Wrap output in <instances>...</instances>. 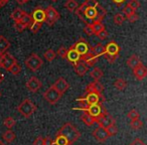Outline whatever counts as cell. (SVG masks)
I'll list each match as a JSON object with an SVG mask.
<instances>
[{
	"label": "cell",
	"mask_w": 147,
	"mask_h": 145,
	"mask_svg": "<svg viewBox=\"0 0 147 145\" xmlns=\"http://www.w3.org/2000/svg\"><path fill=\"white\" fill-rule=\"evenodd\" d=\"M8 71H10L11 74L14 75V76H17V75L20 74L21 71V65H18V63H14V65H12V67H10V69H8Z\"/></svg>",
	"instance_id": "40"
},
{
	"label": "cell",
	"mask_w": 147,
	"mask_h": 145,
	"mask_svg": "<svg viewBox=\"0 0 147 145\" xmlns=\"http://www.w3.org/2000/svg\"><path fill=\"white\" fill-rule=\"evenodd\" d=\"M111 1H112L113 3H115V4H116L118 7H120L121 5H122L123 3H124L125 1H126V0H111Z\"/></svg>",
	"instance_id": "56"
},
{
	"label": "cell",
	"mask_w": 147,
	"mask_h": 145,
	"mask_svg": "<svg viewBox=\"0 0 147 145\" xmlns=\"http://www.w3.org/2000/svg\"><path fill=\"white\" fill-rule=\"evenodd\" d=\"M17 111L22 115L24 118H29L33 113L36 111V105L29 99L23 100L17 107Z\"/></svg>",
	"instance_id": "3"
},
{
	"label": "cell",
	"mask_w": 147,
	"mask_h": 145,
	"mask_svg": "<svg viewBox=\"0 0 147 145\" xmlns=\"http://www.w3.org/2000/svg\"><path fill=\"white\" fill-rule=\"evenodd\" d=\"M7 2H8L7 0H0V7H1V6H4V5L6 4Z\"/></svg>",
	"instance_id": "58"
},
{
	"label": "cell",
	"mask_w": 147,
	"mask_h": 145,
	"mask_svg": "<svg viewBox=\"0 0 147 145\" xmlns=\"http://www.w3.org/2000/svg\"><path fill=\"white\" fill-rule=\"evenodd\" d=\"M106 131L109 136H114V135H116L117 133H118V127H117L116 124H113V125H111V126L107 127Z\"/></svg>",
	"instance_id": "42"
},
{
	"label": "cell",
	"mask_w": 147,
	"mask_h": 145,
	"mask_svg": "<svg viewBox=\"0 0 147 145\" xmlns=\"http://www.w3.org/2000/svg\"><path fill=\"white\" fill-rule=\"evenodd\" d=\"M125 18H127V19H128V21H129V22H135V21H137V20H138L139 16L136 14V13H134V14H131L130 16H127V17H125Z\"/></svg>",
	"instance_id": "52"
},
{
	"label": "cell",
	"mask_w": 147,
	"mask_h": 145,
	"mask_svg": "<svg viewBox=\"0 0 147 145\" xmlns=\"http://www.w3.org/2000/svg\"><path fill=\"white\" fill-rule=\"evenodd\" d=\"M104 57L107 59V61H109L110 63H115V61H117V59L119 57V55H106V53H104Z\"/></svg>",
	"instance_id": "48"
},
{
	"label": "cell",
	"mask_w": 147,
	"mask_h": 145,
	"mask_svg": "<svg viewBox=\"0 0 147 145\" xmlns=\"http://www.w3.org/2000/svg\"><path fill=\"white\" fill-rule=\"evenodd\" d=\"M78 6H79V4L76 0H67L65 3V7L69 11H71V12L76 10V9L78 8Z\"/></svg>",
	"instance_id": "32"
},
{
	"label": "cell",
	"mask_w": 147,
	"mask_h": 145,
	"mask_svg": "<svg viewBox=\"0 0 147 145\" xmlns=\"http://www.w3.org/2000/svg\"><path fill=\"white\" fill-rule=\"evenodd\" d=\"M103 75H104V73H103L102 69H99V67H94L93 71L90 73V77H92V78L94 79V81H100L101 79H102Z\"/></svg>",
	"instance_id": "28"
},
{
	"label": "cell",
	"mask_w": 147,
	"mask_h": 145,
	"mask_svg": "<svg viewBox=\"0 0 147 145\" xmlns=\"http://www.w3.org/2000/svg\"><path fill=\"white\" fill-rule=\"evenodd\" d=\"M97 36H98L100 39H105L109 36V32L106 30V29H104V30H102L101 32H99L98 34H97Z\"/></svg>",
	"instance_id": "51"
},
{
	"label": "cell",
	"mask_w": 147,
	"mask_h": 145,
	"mask_svg": "<svg viewBox=\"0 0 147 145\" xmlns=\"http://www.w3.org/2000/svg\"><path fill=\"white\" fill-rule=\"evenodd\" d=\"M0 97H1V93H0Z\"/></svg>",
	"instance_id": "62"
},
{
	"label": "cell",
	"mask_w": 147,
	"mask_h": 145,
	"mask_svg": "<svg viewBox=\"0 0 147 145\" xmlns=\"http://www.w3.org/2000/svg\"><path fill=\"white\" fill-rule=\"evenodd\" d=\"M0 8H1V7H0Z\"/></svg>",
	"instance_id": "64"
},
{
	"label": "cell",
	"mask_w": 147,
	"mask_h": 145,
	"mask_svg": "<svg viewBox=\"0 0 147 145\" xmlns=\"http://www.w3.org/2000/svg\"><path fill=\"white\" fill-rule=\"evenodd\" d=\"M130 127L134 130H139L143 127V122L140 120V118L134 119V120H131L130 122Z\"/></svg>",
	"instance_id": "36"
},
{
	"label": "cell",
	"mask_w": 147,
	"mask_h": 145,
	"mask_svg": "<svg viewBox=\"0 0 147 145\" xmlns=\"http://www.w3.org/2000/svg\"><path fill=\"white\" fill-rule=\"evenodd\" d=\"M123 13H124V15L127 17V16H130L131 14H134L135 11L133 10L132 8H130V7L127 6V5H126V6H125L124 8H123Z\"/></svg>",
	"instance_id": "49"
},
{
	"label": "cell",
	"mask_w": 147,
	"mask_h": 145,
	"mask_svg": "<svg viewBox=\"0 0 147 145\" xmlns=\"http://www.w3.org/2000/svg\"><path fill=\"white\" fill-rule=\"evenodd\" d=\"M41 27V23L39 22H35V21H32V23L30 24V26H29V28H30L31 32L33 33V34H35V33L38 32V30L40 29Z\"/></svg>",
	"instance_id": "43"
},
{
	"label": "cell",
	"mask_w": 147,
	"mask_h": 145,
	"mask_svg": "<svg viewBox=\"0 0 147 145\" xmlns=\"http://www.w3.org/2000/svg\"><path fill=\"white\" fill-rule=\"evenodd\" d=\"M16 59L8 53H0V67L8 71L14 63H16Z\"/></svg>",
	"instance_id": "7"
},
{
	"label": "cell",
	"mask_w": 147,
	"mask_h": 145,
	"mask_svg": "<svg viewBox=\"0 0 147 145\" xmlns=\"http://www.w3.org/2000/svg\"><path fill=\"white\" fill-rule=\"evenodd\" d=\"M43 57H45V59H47V61H53V59L57 57V53H55V51H53V49H47L45 53V55H43Z\"/></svg>",
	"instance_id": "37"
},
{
	"label": "cell",
	"mask_w": 147,
	"mask_h": 145,
	"mask_svg": "<svg viewBox=\"0 0 147 145\" xmlns=\"http://www.w3.org/2000/svg\"><path fill=\"white\" fill-rule=\"evenodd\" d=\"M95 122H96L99 126L103 127V128H107V127L111 126V125L116 124V120L109 114L105 115V116L98 117V118L95 119Z\"/></svg>",
	"instance_id": "10"
},
{
	"label": "cell",
	"mask_w": 147,
	"mask_h": 145,
	"mask_svg": "<svg viewBox=\"0 0 147 145\" xmlns=\"http://www.w3.org/2000/svg\"><path fill=\"white\" fill-rule=\"evenodd\" d=\"M98 59L99 57H96L95 55H93L91 51H89V53H87L86 55H84L81 57V61H84L88 67H94V65L97 63V61H98Z\"/></svg>",
	"instance_id": "16"
},
{
	"label": "cell",
	"mask_w": 147,
	"mask_h": 145,
	"mask_svg": "<svg viewBox=\"0 0 147 145\" xmlns=\"http://www.w3.org/2000/svg\"><path fill=\"white\" fill-rule=\"evenodd\" d=\"M65 59H67V61H69V63H73L74 65H75V63H78V61L81 59V55L77 53V51L74 49L73 47H71L69 49H67V57H65Z\"/></svg>",
	"instance_id": "19"
},
{
	"label": "cell",
	"mask_w": 147,
	"mask_h": 145,
	"mask_svg": "<svg viewBox=\"0 0 147 145\" xmlns=\"http://www.w3.org/2000/svg\"><path fill=\"white\" fill-rule=\"evenodd\" d=\"M127 6H129L134 11H136L138 8H140L141 4H140V2H139V0H129L128 3H127Z\"/></svg>",
	"instance_id": "41"
},
{
	"label": "cell",
	"mask_w": 147,
	"mask_h": 145,
	"mask_svg": "<svg viewBox=\"0 0 147 145\" xmlns=\"http://www.w3.org/2000/svg\"><path fill=\"white\" fill-rule=\"evenodd\" d=\"M91 53L98 57L100 55H103L105 53V45H103L102 43H97L96 45L91 47Z\"/></svg>",
	"instance_id": "23"
},
{
	"label": "cell",
	"mask_w": 147,
	"mask_h": 145,
	"mask_svg": "<svg viewBox=\"0 0 147 145\" xmlns=\"http://www.w3.org/2000/svg\"><path fill=\"white\" fill-rule=\"evenodd\" d=\"M103 91H104V86L99 81H94L93 83L89 84L86 88V93H97V94L103 95Z\"/></svg>",
	"instance_id": "14"
},
{
	"label": "cell",
	"mask_w": 147,
	"mask_h": 145,
	"mask_svg": "<svg viewBox=\"0 0 147 145\" xmlns=\"http://www.w3.org/2000/svg\"><path fill=\"white\" fill-rule=\"evenodd\" d=\"M26 27L20 22V21H15L14 22V29L17 31V32H22Z\"/></svg>",
	"instance_id": "47"
},
{
	"label": "cell",
	"mask_w": 147,
	"mask_h": 145,
	"mask_svg": "<svg viewBox=\"0 0 147 145\" xmlns=\"http://www.w3.org/2000/svg\"><path fill=\"white\" fill-rule=\"evenodd\" d=\"M80 118H81V120H82L86 125H88V126H93V125L96 123L95 122V118H93L92 116H90V115L86 112L83 113V114L81 115Z\"/></svg>",
	"instance_id": "26"
},
{
	"label": "cell",
	"mask_w": 147,
	"mask_h": 145,
	"mask_svg": "<svg viewBox=\"0 0 147 145\" xmlns=\"http://www.w3.org/2000/svg\"><path fill=\"white\" fill-rule=\"evenodd\" d=\"M23 13H24V11H23L22 9H20V8H15L14 10L12 11V13H11L10 17L14 21H19V19L21 18V16H22Z\"/></svg>",
	"instance_id": "34"
},
{
	"label": "cell",
	"mask_w": 147,
	"mask_h": 145,
	"mask_svg": "<svg viewBox=\"0 0 147 145\" xmlns=\"http://www.w3.org/2000/svg\"><path fill=\"white\" fill-rule=\"evenodd\" d=\"M57 135H61L67 140V142L69 143V145L74 144L76 141L79 140V138L81 137V133L76 127L74 126L71 123H65L59 131H57Z\"/></svg>",
	"instance_id": "1"
},
{
	"label": "cell",
	"mask_w": 147,
	"mask_h": 145,
	"mask_svg": "<svg viewBox=\"0 0 147 145\" xmlns=\"http://www.w3.org/2000/svg\"><path fill=\"white\" fill-rule=\"evenodd\" d=\"M43 145H53V140L49 136L43 138Z\"/></svg>",
	"instance_id": "53"
},
{
	"label": "cell",
	"mask_w": 147,
	"mask_h": 145,
	"mask_svg": "<svg viewBox=\"0 0 147 145\" xmlns=\"http://www.w3.org/2000/svg\"><path fill=\"white\" fill-rule=\"evenodd\" d=\"M120 47L115 41H110L105 47V53L109 55H119Z\"/></svg>",
	"instance_id": "17"
},
{
	"label": "cell",
	"mask_w": 147,
	"mask_h": 145,
	"mask_svg": "<svg viewBox=\"0 0 147 145\" xmlns=\"http://www.w3.org/2000/svg\"><path fill=\"white\" fill-rule=\"evenodd\" d=\"M93 136L98 142H105L110 137L107 133L106 128H103L101 126H99L98 128H96L93 131Z\"/></svg>",
	"instance_id": "13"
},
{
	"label": "cell",
	"mask_w": 147,
	"mask_h": 145,
	"mask_svg": "<svg viewBox=\"0 0 147 145\" xmlns=\"http://www.w3.org/2000/svg\"><path fill=\"white\" fill-rule=\"evenodd\" d=\"M51 1H53V2H55V1H57V0H51Z\"/></svg>",
	"instance_id": "61"
},
{
	"label": "cell",
	"mask_w": 147,
	"mask_h": 145,
	"mask_svg": "<svg viewBox=\"0 0 147 145\" xmlns=\"http://www.w3.org/2000/svg\"><path fill=\"white\" fill-rule=\"evenodd\" d=\"M26 89L31 93H36L41 88V82L36 78V77H31L25 84Z\"/></svg>",
	"instance_id": "11"
},
{
	"label": "cell",
	"mask_w": 147,
	"mask_h": 145,
	"mask_svg": "<svg viewBox=\"0 0 147 145\" xmlns=\"http://www.w3.org/2000/svg\"><path fill=\"white\" fill-rule=\"evenodd\" d=\"M3 124H4L8 129H12L13 127H14V125L16 124V121H15L12 117L9 116V117H7V118L4 119V121H3Z\"/></svg>",
	"instance_id": "38"
},
{
	"label": "cell",
	"mask_w": 147,
	"mask_h": 145,
	"mask_svg": "<svg viewBox=\"0 0 147 145\" xmlns=\"http://www.w3.org/2000/svg\"><path fill=\"white\" fill-rule=\"evenodd\" d=\"M130 145H145V143L143 142L141 139H139V138H136V139H134V141H133L132 143H131Z\"/></svg>",
	"instance_id": "55"
},
{
	"label": "cell",
	"mask_w": 147,
	"mask_h": 145,
	"mask_svg": "<svg viewBox=\"0 0 147 145\" xmlns=\"http://www.w3.org/2000/svg\"><path fill=\"white\" fill-rule=\"evenodd\" d=\"M133 75L138 81H142L145 77L147 76V69L144 67V65H142V63L136 67L135 69H133Z\"/></svg>",
	"instance_id": "18"
},
{
	"label": "cell",
	"mask_w": 147,
	"mask_h": 145,
	"mask_svg": "<svg viewBox=\"0 0 147 145\" xmlns=\"http://www.w3.org/2000/svg\"><path fill=\"white\" fill-rule=\"evenodd\" d=\"M45 22H47V24L49 25V26H53V25L55 24V21L59 19L61 15H59V13L55 10V7H53V6H49L47 9H45Z\"/></svg>",
	"instance_id": "8"
},
{
	"label": "cell",
	"mask_w": 147,
	"mask_h": 145,
	"mask_svg": "<svg viewBox=\"0 0 147 145\" xmlns=\"http://www.w3.org/2000/svg\"><path fill=\"white\" fill-rule=\"evenodd\" d=\"M141 63V61L136 55H132L131 57H129V59H127V65H128L130 69H135L136 67H138Z\"/></svg>",
	"instance_id": "22"
},
{
	"label": "cell",
	"mask_w": 147,
	"mask_h": 145,
	"mask_svg": "<svg viewBox=\"0 0 147 145\" xmlns=\"http://www.w3.org/2000/svg\"><path fill=\"white\" fill-rule=\"evenodd\" d=\"M53 87L57 91V92H59L61 95H63V93L65 92V91L69 90V84L63 78H59L57 81H55V84L53 85Z\"/></svg>",
	"instance_id": "15"
},
{
	"label": "cell",
	"mask_w": 147,
	"mask_h": 145,
	"mask_svg": "<svg viewBox=\"0 0 147 145\" xmlns=\"http://www.w3.org/2000/svg\"><path fill=\"white\" fill-rule=\"evenodd\" d=\"M18 4H20V5H22V4H24V3H26V2H28L29 0H15Z\"/></svg>",
	"instance_id": "57"
},
{
	"label": "cell",
	"mask_w": 147,
	"mask_h": 145,
	"mask_svg": "<svg viewBox=\"0 0 147 145\" xmlns=\"http://www.w3.org/2000/svg\"><path fill=\"white\" fill-rule=\"evenodd\" d=\"M75 109L76 110L84 111V112L88 113L90 116H92L95 119L100 116H105V115L108 114L106 108H105L102 103H98V104H95V105H86V106H82Z\"/></svg>",
	"instance_id": "2"
},
{
	"label": "cell",
	"mask_w": 147,
	"mask_h": 145,
	"mask_svg": "<svg viewBox=\"0 0 147 145\" xmlns=\"http://www.w3.org/2000/svg\"><path fill=\"white\" fill-rule=\"evenodd\" d=\"M33 145H43V138L41 136H38L34 141H33Z\"/></svg>",
	"instance_id": "54"
},
{
	"label": "cell",
	"mask_w": 147,
	"mask_h": 145,
	"mask_svg": "<svg viewBox=\"0 0 147 145\" xmlns=\"http://www.w3.org/2000/svg\"><path fill=\"white\" fill-rule=\"evenodd\" d=\"M19 21H20V22L22 23V24L24 25L25 27H29L31 23H32V18H31V15L30 14L24 12L22 14V16H21V18L19 19Z\"/></svg>",
	"instance_id": "30"
},
{
	"label": "cell",
	"mask_w": 147,
	"mask_h": 145,
	"mask_svg": "<svg viewBox=\"0 0 147 145\" xmlns=\"http://www.w3.org/2000/svg\"><path fill=\"white\" fill-rule=\"evenodd\" d=\"M104 100L105 98L103 95L97 94V93H86V96L79 98L77 101L80 102L83 106H86V105H95L98 103H102L104 102Z\"/></svg>",
	"instance_id": "4"
},
{
	"label": "cell",
	"mask_w": 147,
	"mask_h": 145,
	"mask_svg": "<svg viewBox=\"0 0 147 145\" xmlns=\"http://www.w3.org/2000/svg\"><path fill=\"white\" fill-rule=\"evenodd\" d=\"M24 63L30 71H37V69H40V67L43 65V61L36 53H32V55H30L26 59H25Z\"/></svg>",
	"instance_id": "5"
},
{
	"label": "cell",
	"mask_w": 147,
	"mask_h": 145,
	"mask_svg": "<svg viewBox=\"0 0 147 145\" xmlns=\"http://www.w3.org/2000/svg\"><path fill=\"white\" fill-rule=\"evenodd\" d=\"M61 96H63V95H61L59 92H57L53 86L49 87V88L45 92V94H43V98H45L51 105L57 104V103L61 100Z\"/></svg>",
	"instance_id": "6"
},
{
	"label": "cell",
	"mask_w": 147,
	"mask_h": 145,
	"mask_svg": "<svg viewBox=\"0 0 147 145\" xmlns=\"http://www.w3.org/2000/svg\"><path fill=\"white\" fill-rule=\"evenodd\" d=\"M114 87L119 91H123L126 89L127 87V82L124 80V79H117L116 81L114 82Z\"/></svg>",
	"instance_id": "33"
},
{
	"label": "cell",
	"mask_w": 147,
	"mask_h": 145,
	"mask_svg": "<svg viewBox=\"0 0 147 145\" xmlns=\"http://www.w3.org/2000/svg\"><path fill=\"white\" fill-rule=\"evenodd\" d=\"M125 19L126 18H125V16L122 13H117V14H115L114 17H113V21H114L115 24H117V25H121L124 22Z\"/></svg>",
	"instance_id": "39"
},
{
	"label": "cell",
	"mask_w": 147,
	"mask_h": 145,
	"mask_svg": "<svg viewBox=\"0 0 147 145\" xmlns=\"http://www.w3.org/2000/svg\"><path fill=\"white\" fill-rule=\"evenodd\" d=\"M3 80H4V76H3V75L0 73V84H1V82H2Z\"/></svg>",
	"instance_id": "59"
},
{
	"label": "cell",
	"mask_w": 147,
	"mask_h": 145,
	"mask_svg": "<svg viewBox=\"0 0 147 145\" xmlns=\"http://www.w3.org/2000/svg\"><path fill=\"white\" fill-rule=\"evenodd\" d=\"M85 9H86V6H85L84 4H82V5H80V6H78V8L75 10V12H76L77 16H78L81 20H83L86 24H88V21L85 18Z\"/></svg>",
	"instance_id": "29"
},
{
	"label": "cell",
	"mask_w": 147,
	"mask_h": 145,
	"mask_svg": "<svg viewBox=\"0 0 147 145\" xmlns=\"http://www.w3.org/2000/svg\"><path fill=\"white\" fill-rule=\"evenodd\" d=\"M91 26H92L93 31H94V34L95 35H97L99 32H101V31L105 29L104 24H103L101 21H94V22L91 24Z\"/></svg>",
	"instance_id": "31"
},
{
	"label": "cell",
	"mask_w": 147,
	"mask_h": 145,
	"mask_svg": "<svg viewBox=\"0 0 147 145\" xmlns=\"http://www.w3.org/2000/svg\"><path fill=\"white\" fill-rule=\"evenodd\" d=\"M67 49L63 47V45H61V47H59V49H57V55H59V57H61V59H65V57H67Z\"/></svg>",
	"instance_id": "45"
},
{
	"label": "cell",
	"mask_w": 147,
	"mask_h": 145,
	"mask_svg": "<svg viewBox=\"0 0 147 145\" xmlns=\"http://www.w3.org/2000/svg\"><path fill=\"white\" fill-rule=\"evenodd\" d=\"M85 18L89 20H96V10L92 7H86L85 9Z\"/></svg>",
	"instance_id": "27"
},
{
	"label": "cell",
	"mask_w": 147,
	"mask_h": 145,
	"mask_svg": "<svg viewBox=\"0 0 147 145\" xmlns=\"http://www.w3.org/2000/svg\"><path fill=\"white\" fill-rule=\"evenodd\" d=\"M74 67H75V71L77 73V75L78 76H85V75L87 74V71H88L89 67H87V65L84 63L83 61H79L78 63H76L75 65H74Z\"/></svg>",
	"instance_id": "20"
},
{
	"label": "cell",
	"mask_w": 147,
	"mask_h": 145,
	"mask_svg": "<svg viewBox=\"0 0 147 145\" xmlns=\"http://www.w3.org/2000/svg\"><path fill=\"white\" fill-rule=\"evenodd\" d=\"M30 15L31 18H32V21L39 22L41 24H42V22L45 21V11L40 6H37L36 8H34V10L32 11V13Z\"/></svg>",
	"instance_id": "12"
},
{
	"label": "cell",
	"mask_w": 147,
	"mask_h": 145,
	"mask_svg": "<svg viewBox=\"0 0 147 145\" xmlns=\"http://www.w3.org/2000/svg\"><path fill=\"white\" fill-rule=\"evenodd\" d=\"M83 4H84L86 7H92V8H95V7L99 4V2L97 1V0H86Z\"/></svg>",
	"instance_id": "46"
},
{
	"label": "cell",
	"mask_w": 147,
	"mask_h": 145,
	"mask_svg": "<svg viewBox=\"0 0 147 145\" xmlns=\"http://www.w3.org/2000/svg\"><path fill=\"white\" fill-rule=\"evenodd\" d=\"M2 137H3V139H4V141H6L7 143H11L15 140L16 135H15V133L13 132L11 129H8V130H6L3 133Z\"/></svg>",
	"instance_id": "25"
},
{
	"label": "cell",
	"mask_w": 147,
	"mask_h": 145,
	"mask_svg": "<svg viewBox=\"0 0 147 145\" xmlns=\"http://www.w3.org/2000/svg\"><path fill=\"white\" fill-rule=\"evenodd\" d=\"M127 117H128L130 120H134V119H138L140 118V114L138 113V111L133 109V110L129 111L128 114H127Z\"/></svg>",
	"instance_id": "44"
},
{
	"label": "cell",
	"mask_w": 147,
	"mask_h": 145,
	"mask_svg": "<svg viewBox=\"0 0 147 145\" xmlns=\"http://www.w3.org/2000/svg\"><path fill=\"white\" fill-rule=\"evenodd\" d=\"M95 10H96V20L95 21H101V22H102V20L107 15L106 9H105L103 6H101L100 4H98L96 7H95Z\"/></svg>",
	"instance_id": "21"
},
{
	"label": "cell",
	"mask_w": 147,
	"mask_h": 145,
	"mask_svg": "<svg viewBox=\"0 0 147 145\" xmlns=\"http://www.w3.org/2000/svg\"><path fill=\"white\" fill-rule=\"evenodd\" d=\"M84 32L86 33L87 35H93L94 34V31H93V28H92V26H91L90 23L86 24V26L84 27Z\"/></svg>",
	"instance_id": "50"
},
{
	"label": "cell",
	"mask_w": 147,
	"mask_h": 145,
	"mask_svg": "<svg viewBox=\"0 0 147 145\" xmlns=\"http://www.w3.org/2000/svg\"><path fill=\"white\" fill-rule=\"evenodd\" d=\"M71 47L76 49L77 53H78L81 57L84 55H86L87 53L90 51V45H89L88 41H87L85 38H80L76 43H75V45H71Z\"/></svg>",
	"instance_id": "9"
},
{
	"label": "cell",
	"mask_w": 147,
	"mask_h": 145,
	"mask_svg": "<svg viewBox=\"0 0 147 145\" xmlns=\"http://www.w3.org/2000/svg\"><path fill=\"white\" fill-rule=\"evenodd\" d=\"M53 145H69L67 140L61 135H55V139L53 140Z\"/></svg>",
	"instance_id": "35"
},
{
	"label": "cell",
	"mask_w": 147,
	"mask_h": 145,
	"mask_svg": "<svg viewBox=\"0 0 147 145\" xmlns=\"http://www.w3.org/2000/svg\"><path fill=\"white\" fill-rule=\"evenodd\" d=\"M9 47H10V42L8 41V39L3 35H0V53H6Z\"/></svg>",
	"instance_id": "24"
},
{
	"label": "cell",
	"mask_w": 147,
	"mask_h": 145,
	"mask_svg": "<svg viewBox=\"0 0 147 145\" xmlns=\"http://www.w3.org/2000/svg\"><path fill=\"white\" fill-rule=\"evenodd\" d=\"M7 1H9V0H7Z\"/></svg>",
	"instance_id": "63"
},
{
	"label": "cell",
	"mask_w": 147,
	"mask_h": 145,
	"mask_svg": "<svg viewBox=\"0 0 147 145\" xmlns=\"http://www.w3.org/2000/svg\"><path fill=\"white\" fill-rule=\"evenodd\" d=\"M0 145H6V144H5V143H4V142H2V141L0 140Z\"/></svg>",
	"instance_id": "60"
}]
</instances>
